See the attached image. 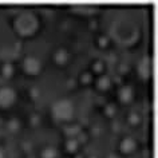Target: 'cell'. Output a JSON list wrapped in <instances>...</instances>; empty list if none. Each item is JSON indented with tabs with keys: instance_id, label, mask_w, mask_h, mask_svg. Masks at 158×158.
Wrapping results in <instances>:
<instances>
[{
	"instance_id": "cell-5",
	"label": "cell",
	"mask_w": 158,
	"mask_h": 158,
	"mask_svg": "<svg viewBox=\"0 0 158 158\" xmlns=\"http://www.w3.org/2000/svg\"><path fill=\"white\" fill-rule=\"evenodd\" d=\"M135 148V143H134V141L133 139H125L123 142H122V150H125V152H131V150Z\"/></svg>"
},
{
	"instance_id": "cell-6",
	"label": "cell",
	"mask_w": 158,
	"mask_h": 158,
	"mask_svg": "<svg viewBox=\"0 0 158 158\" xmlns=\"http://www.w3.org/2000/svg\"><path fill=\"white\" fill-rule=\"evenodd\" d=\"M66 54L64 52H63V51H59V52L56 54V60L59 62V63H63V62H64L66 60Z\"/></svg>"
},
{
	"instance_id": "cell-7",
	"label": "cell",
	"mask_w": 158,
	"mask_h": 158,
	"mask_svg": "<svg viewBox=\"0 0 158 158\" xmlns=\"http://www.w3.org/2000/svg\"><path fill=\"white\" fill-rule=\"evenodd\" d=\"M55 156H56V154H55V152L52 149H48L44 152V158H54Z\"/></svg>"
},
{
	"instance_id": "cell-3",
	"label": "cell",
	"mask_w": 158,
	"mask_h": 158,
	"mask_svg": "<svg viewBox=\"0 0 158 158\" xmlns=\"http://www.w3.org/2000/svg\"><path fill=\"white\" fill-rule=\"evenodd\" d=\"M15 93L10 87L0 89V107H8L15 102Z\"/></svg>"
},
{
	"instance_id": "cell-4",
	"label": "cell",
	"mask_w": 158,
	"mask_h": 158,
	"mask_svg": "<svg viewBox=\"0 0 158 158\" xmlns=\"http://www.w3.org/2000/svg\"><path fill=\"white\" fill-rule=\"evenodd\" d=\"M39 70H40V63H39V60H36L35 58H27L24 60V71L26 73L34 75V74H38Z\"/></svg>"
},
{
	"instance_id": "cell-8",
	"label": "cell",
	"mask_w": 158,
	"mask_h": 158,
	"mask_svg": "<svg viewBox=\"0 0 158 158\" xmlns=\"http://www.w3.org/2000/svg\"><path fill=\"white\" fill-rule=\"evenodd\" d=\"M0 158H3V153H2V150H0Z\"/></svg>"
},
{
	"instance_id": "cell-2",
	"label": "cell",
	"mask_w": 158,
	"mask_h": 158,
	"mask_svg": "<svg viewBox=\"0 0 158 158\" xmlns=\"http://www.w3.org/2000/svg\"><path fill=\"white\" fill-rule=\"evenodd\" d=\"M52 111H54V115L58 118V119H62V121H67L73 117L74 114V107L71 105L70 101L67 99H62L56 102L52 107Z\"/></svg>"
},
{
	"instance_id": "cell-1",
	"label": "cell",
	"mask_w": 158,
	"mask_h": 158,
	"mask_svg": "<svg viewBox=\"0 0 158 158\" xmlns=\"http://www.w3.org/2000/svg\"><path fill=\"white\" fill-rule=\"evenodd\" d=\"M38 26V22L32 15L24 14L22 16L18 18V20L15 22V28H16L22 35H30L32 34L35 28Z\"/></svg>"
}]
</instances>
